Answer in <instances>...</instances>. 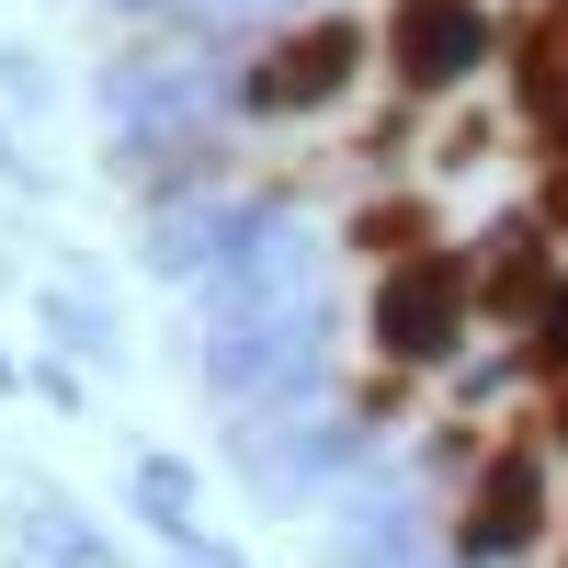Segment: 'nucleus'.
Returning a JSON list of instances; mask_svg holds the SVG:
<instances>
[{"instance_id":"f257e3e1","label":"nucleus","mask_w":568,"mask_h":568,"mask_svg":"<svg viewBox=\"0 0 568 568\" xmlns=\"http://www.w3.org/2000/svg\"><path fill=\"white\" fill-rule=\"evenodd\" d=\"M364 433L375 420H329V409H273V420H240V466L273 511L296 500H329L342 489V466H364Z\"/></svg>"},{"instance_id":"f03ea898","label":"nucleus","mask_w":568,"mask_h":568,"mask_svg":"<svg viewBox=\"0 0 568 568\" xmlns=\"http://www.w3.org/2000/svg\"><path fill=\"white\" fill-rule=\"evenodd\" d=\"M466 307H478L466 262L455 251H409V262H387V284H375V342H387V364H455Z\"/></svg>"},{"instance_id":"7ed1b4c3","label":"nucleus","mask_w":568,"mask_h":568,"mask_svg":"<svg viewBox=\"0 0 568 568\" xmlns=\"http://www.w3.org/2000/svg\"><path fill=\"white\" fill-rule=\"evenodd\" d=\"M353 69H364V23H307V34H284L273 58L240 80V103L251 114H318V103H342Z\"/></svg>"},{"instance_id":"20e7f679","label":"nucleus","mask_w":568,"mask_h":568,"mask_svg":"<svg viewBox=\"0 0 568 568\" xmlns=\"http://www.w3.org/2000/svg\"><path fill=\"white\" fill-rule=\"evenodd\" d=\"M387 58H398L409 91H455L466 69L489 58V12H478V0H398V12H387Z\"/></svg>"},{"instance_id":"39448f33","label":"nucleus","mask_w":568,"mask_h":568,"mask_svg":"<svg viewBox=\"0 0 568 568\" xmlns=\"http://www.w3.org/2000/svg\"><path fill=\"white\" fill-rule=\"evenodd\" d=\"M546 535V455H500L478 511L455 524V568H489V557H524Z\"/></svg>"},{"instance_id":"423d86ee","label":"nucleus","mask_w":568,"mask_h":568,"mask_svg":"<svg viewBox=\"0 0 568 568\" xmlns=\"http://www.w3.org/2000/svg\"><path fill=\"white\" fill-rule=\"evenodd\" d=\"M23 546H34V557H58V568H125L114 535H91L80 511H58V500H23Z\"/></svg>"},{"instance_id":"0eeeda50","label":"nucleus","mask_w":568,"mask_h":568,"mask_svg":"<svg viewBox=\"0 0 568 568\" xmlns=\"http://www.w3.org/2000/svg\"><path fill=\"white\" fill-rule=\"evenodd\" d=\"M45 342H58V353H91V364H114V353H125V329L103 318V296L58 284V296H45Z\"/></svg>"},{"instance_id":"6e6552de","label":"nucleus","mask_w":568,"mask_h":568,"mask_svg":"<svg viewBox=\"0 0 568 568\" xmlns=\"http://www.w3.org/2000/svg\"><path fill=\"white\" fill-rule=\"evenodd\" d=\"M353 240H375V251H398V262H409V251H420V205H364V216H353Z\"/></svg>"},{"instance_id":"1a4fd4ad","label":"nucleus","mask_w":568,"mask_h":568,"mask_svg":"<svg viewBox=\"0 0 568 568\" xmlns=\"http://www.w3.org/2000/svg\"><path fill=\"white\" fill-rule=\"evenodd\" d=\"M23 387H34L45 409H91V387H80V375H69V364H23Z\"/></svg>"},{"instance_id":"9d476101","label":"nucleus","mask_w":568,"mask_h":568,"mask_svg":"<svg viewBox=\"0 0 568 568\" xmlns=\"http://www.w3.org/2000/svg\"><path fill=\"white\" fill-rule=\"evenodd\" d=\"M535 353L568 364V284H546V307H535Z\"/></svg>"},{"instance_id":"9b49d317","label":"nucleus","mask_w":568,"mask_h":568,"mask_svg":"<svg viewBox=\"0 0 568 568\" xmlns=\"http://www.w3.org/2000/svg\"><path fill=\"white\" fill-rule=\"evenodd\" d=\"M0 91H12V103H45V69H34V58H12V45H0Z\"/></svg>"},{"instance_id":"f8f14e48","label":"nucleus","mask_w":568,"mask_h":568,"mask_svg":"<svg viewBox=\"0 0 568 568\" xmlns=\"http://www.w3.org/2000/svg\"><path fill=\"white\" fill-rule=\"evenodd\" d=\"M12 387H23V364H12V353H0V398H12Z\"/></svg>"},{"instance_id":"ddd939ff","label":"nucleus","mask_w":568,"mask_h":568,"mask_svg":"<svg viewBox=\"0 0 568 568\" xmlns=\"http://www.w3.org/2000/svg\"><path fill=\"white\" fill-rule=\"evenodd\" d=\"M12 568H45V557H12Z\"/></svg>"},{"instance_id":"4468645a","label":"nucleus","mask_w":568,"mask_h":568,"mask_svg":"<svg viewBox=\"0 0 568 568\" xmlns=\"http://www.w3.org/2000/svg\"><path fill=\"white\" fill-rule=\"evenodd\" d=\"M557 444H568V420H557Z\"/></svg>"}]
</instances>
